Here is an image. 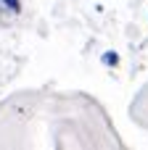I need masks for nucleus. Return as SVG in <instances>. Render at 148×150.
I'll use <instances>...</instances> for the list:
<instances>
[{
    "label": "nucleus",
    "instance_id": "1",
    "mask_svg": "<svg viewBox=\"0 0 148 150\" xmlns=\"http://www.w3.org/2000/svg\"><path fill=\"white\" fill-rule=\"evenodd\" d=\"M0 8H5L8 18H13V16L21 11V0H0Z\"/></svg>",
    "mask_w": 148,
    "mask_h": 150
},
{
    "label": "nucleus",
    "instance_id": "2",
    "mask_svg": "<svg viewBox=\"0 0 148 150\" xmlns=\"http://www.w3.org/2000/svg\"><path fill=\"white\" fill-rule=\"evenodd\" d=\"M101 61H103V66H117V63H119V53H114V50H106V53L101 55Z\"/></svg>",
    "mask_w": 148,
    "mask_h": 150
}]
</instances>
